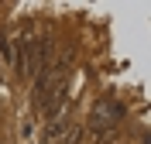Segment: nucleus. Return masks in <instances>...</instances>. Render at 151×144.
<instances>
[{"mask_svg": "<svg viewBox=\"0 0 151 144\" xmlns=\"http://www.w3.org/2000/svg\"><path fill=\"white\" fill-rule=\"evenodd\" d=\"M65 134H69V124L62 120V117H55V120L45 124V144H62Z\"/></svg>", "mask_w": 151, "mask_h": 144, "instance_id": "7ed1b4c3", "label": "nucleus"}, {"mask_svg": "<svg viewBox=\"0 0 151 144\" xmlns=\"http://www.w3.org/2000/svg\"><path fill=\"white\" fill-rule=\"evenodd\" d=\"M65 100H69V82H58V86L45 89V96H41V110H45L48 120L62 117V106H65Z\"/></svg>", "mask_w": 151, "mask_h": 144, "instance_id": "f03ea898", "label": "nucleus"}, {"mask_svg": "<svg viewBox=\"0 0 151 144\" xmlns=\"http://www.w3.org/2000/svg\"><path fill=\"white\" fill-rule=\"evenodd\" d=\"M124 120V106L117 103V100H100V103L93 106V117H89V127H93L96 134H103V137H110L113 130H117V124Z\"/></svg>", "mask_w": 151, "mask_h": 144, "instance_id": "f257e3e1", "label": "nucleus"}]
</instances>
